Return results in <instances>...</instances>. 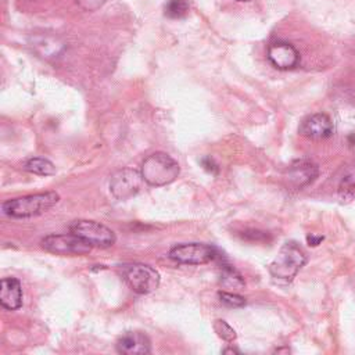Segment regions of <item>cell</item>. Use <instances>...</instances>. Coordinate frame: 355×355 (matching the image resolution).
Wrapping results in <instances>:
<instances>
[{
	"instance_id": "1",
	"label": "cell",
	"mask_w": 355,
	"mask_h": 355,
	"mask_svg": "<svg viewBox=\"0 0 355 355\" xmlns=\"http://www.w3.org/2000/svg\"><path fill=\"white\" fill-rule=\"evenodd\" d=\"M58 201L60 194L55 191L36 193L4 201L1 204V212L10 218H32L43 215Z\"/></svg>"
},
{
	"instance_id": "20",
	"label": "cell",
	"mask_w": 355,
	"mask_h": 355,
	"mask_svg": "<svg viewBox=\"0 0 355 355\" xmlns=\"http://www.w3.org/2000/svg\"><path fill=\"white\" fill-rule=\"evenodd\" d=\"M219 301L229 308H241L245 305V298L233 291H218Z\"/></svg>"
},
{
	"instance_id": "10",
	"label": "cell",
	"mask_w": 355,
	"mask_h": 355,
	"mask_svg": "<svg viewBox=\"0 0 355 355\" xmlns=\"http://www.w3.org/2000/svg\"><path fill=\"white\" fill-rule=\"evenodd\" d=\"M333 130L334 126L331 118L323 112L308 115L302 119L298 128L300 135L311 140H324L333 135Z\"/></svg>"
},
{
	"instance_id": "7",
	"label": "cell",
	"mask_w": 355,
	"mask_h": 355,
	"mask_svg": "<svg viewBox=\"0 0 355 355\" xmlns=\"http://www.w3.org/2000/svg\"><path fill=\"white\" fill-rule=\"evenodd\" d=\"M218 250L214 245L202 243H182L169 250V258L183 265H205L214 261Z\"/></svg>"
},
{
	"instance_id": "13",
	"label": "cell",
	"mask_w": 355,
	"mask_h": 355,
	"mask_svg": "<svg viewBox=\"0 0 355 355\" xmlns=\"http://www.w3.org/2000/svg\"><path fill=\"white\" fill-rule=\"evenodd\" d=\"M0 304L8 311H17L22 306V286L15 277H4L0 284Z\"/></svg>"
},
{
	"instance_id": "3",
	"label": "cell",
	"mask_w": 355,
	"mask_h": 355,
	"mask_svg": "<svg viewBox=\"0 0 355 355\" xmlns=\"http://www.w3.org/2000/svg\"><path fill=\"white\" fill-rule=\"evenodd\" d=\"M140 172L147 184L159 187L172 183L179 176L180 168L171 155L158 151L144 158L140 166Z\"/></svg>"
},
{
	"instance_id": "25",
	"label": "cell",
	"mask_w": 355,
	"mask_h": 355,
	"mask_svg": "<svg viewBox=\"0 0 355 355\" xmlns=\"http://www.w3.org/2000/svg\"><path fill=\"white\" fill-rule=\"evenodd\" d=\"M222 352L223 354H239L240 351L237 349V348H233V347H229V348H225V349H222Z\"/></svg>"
},
{
	"instance_id": "23",
	"label": "cell",
	"mask_w": 355,
	"mask_h": 355,
	"mask_svg": "<svg viewBox=\"0 0 355 355\" xmlns=\"http://www.w3.org/2000/svg\"><path fill=\"white\" fill-rule=\"evenodd\" d=\"M201 164H202L204 169H207L208 172H211V173H218V169H219V168H218V165L214 162L212 158L205 157V158L201 159Z\"/></svg>"
},
{
	"instance_id": "12",
	"label": "cell",
	"mask_w": 355,
	"mask_h": 355,
	"mask_svg": "<svg viewBox=\"0 0 355 355\" xmlns=\"http://www.w3.org/2000/svg\"><path fill=\"white\" fill-rule=\"evenodd\" d=\"M116 351L123 355H146L151 352V341L143 331H126L116 340Z\"/></svg>"
},
{
	"instance_id": "24",
	"label": "cell",
	"mask_w": 355,
	"mask_h": 355,
	"mask_svg": "<svg viewBox=\"0 0 355 355\" xmlns=\"http://www.w3.org/2000/svg\"><path fill=\"white\" fill-rule=\"evenodd\" d=\"M322 240H323V237H322V236H313V234L306 236V241H308V244H309V245H312V247L318 245Z\"/></svg>"
},
{
	"instance_id": "26",
	"label": "cell",
	"mask_w": 355,
	"mask_h": 355,
	"mask_svg": "<svg viewBox=\"0 0 355 355\" xmlns=\"http://www.w3.org/2000/svg\"><path fill=\"white\" fill-rule=\"evenodd\" d=\"M237 1H250V0H237Z\"/></svg>"
},
{
	"instance_id": "21",
	"label": "cell",
	"mask_w": 355,
	"mask_h": 355,
	"mask_svg": "<svg viewBox=\"0 0 355 355\" xmlns=\"http://www.w3.org/2000/svg\"><path fill=\"white\" fill-rule=\"evenodd\" d=\"M108 0H76L78 6L85 11H96L103 7Z\"/></svg>"
},
{
	"instance_id": "4",
	"label": "cell",
	"mask_w": 355,
	"mask_h": 355,
	"mask_svg": "<svg viewBox=\"0 0 355 355\" xmlns=\"http://www.w3.org/2000/svg\"><path fill=\"white\" fill-rule=\"evenodd\" d=\"M122 277L126 284L137 294H148L158 288L161 276L150 265L132 262L122 266Z\"/></svg>"
},
{
	"instance_id": "14",
	"label": "cell",
	"mask_w": 355,
	"mask_h": 355,
	"mask_svg": "<svg viewBox=\"0 0 355 355\" xmlns=\"http://www.w3.org/2000/svg\"><path fill=\"white\" fill-rule=\"evenodd\" d=\"M32 47L36 50L37 54H40V57L54 58L58 57L64 50V43L55 36L42 33L32 37Z\"/></svg>"
},
{
	"instance_id": "5",
	"label": "cell",
	"mask_w": 355,
	"mask_h": 355,
	"mask_svg": "<svg viewBox=\"0 0 355 355\" xmlns=\"http://www.w3.org/2000/svg\"><path fill=\"white\" fill-rule=\"evenodd\" d=\"M69 232L98 248H108L116 241L115 233L105 225L96 220L76 219L69 225Z\"/></svg>"
},
{
	"instance_id": "2",
	"label": "cell",
	"mask_w": 355,
	"mask_h": 355,
	"mask_svg": "<svg viewBox=\"0 0 355 355\" xmlns=\"http://www.w3.org/2000/svg\"><path fill=\"white\" fill-rule=\"evenodd\" d=\"M305 263V251L297 243L287 241L280 247L268 269L275 280L291 282Z\"/></svg>"
},
{
	"instance_id": "11",
	"label": "cell",
	"mask_w": 355,
	"mask_h": 355,
	"mask_svg": "<svg viewBox=\"0 0 355 355\" xmlns=\"http://www.w3.org/2000/svg\"><path fill=\"white\" fill-rule=\"evenodd\" d=\"M319 175L318 165L311 159H297L294 161L287 172H286V182L290 187L302 189L311 184Z\"/></svg>"
},
{
	"instance_id": "9",
	"label": "cell",
	"mask_w": 355,
	"mask_h": 355,
	"mask_svg": "<svg viewBox=\"0 0 355 355\" xmlns=\"http://www.w3.org/2000/svg\"><path fill=\"white\" fill-rule=\"evenodd\" d=\"M269 62L279 71L294 69L300 62L298 50L287 42H273L268 47L266 54Z\"/></svg>"
},
{
	"instance_id": "6",
	"label": "cell",
	"mask_w": 355,
	"mask_h": 355,
	"mask_svg": "<svg viewBox=\"0 0 355 355\" xmlns=\"http://www.w3.org/2000/svg\"><path fill=\"white\" fill-rule=\"evenodd\" d=\"M40 245L43 250L55 255H86L93 248L87 241L71 232L62 234H47L40 240Z\"/></svg>"
},
{
	"instance_id": "17",
	"label": "cell",
	"mask_w": 355,
	"mask_h": 355,
	"mask_svg": "<svg viewBox=\"0 0 355 355\" xmlns=\"http://www.w3.org/2000/svg\"><path fill=\"white\" fill-rule=\"evenodd\" d=\"M190 6L187 0H168L164 7V14L172 19L184 18L189 14Z\"/></svg>"
},
{
	"instance_id": "22",
	"label": "cell",
	"mask_w": 355,
	"mask_h": 355,
	"mask_svg": "<svg viewBox=\"0 0 355 355\" xmlns=\"http://www.w3.org/2000/svg\"><path fill=\"white\" fill-rule=\"evenodd\" d=\"M244 234H243V237H245L247 240H255V241H265L266 240V237H268V233H265V232H259V230H254V229H251V230H245V232H243Z\"/></svg>"
},
{
	"instance_id": "18",
	"label": "cell",
	"mask_w": 355,
	"mask_h": 355,
	"mask_svg": "<svg viewBox=\"0 0 355 355\" xmlns=\"http://www.w3.org/2000/svg\"><path fill=\"white\" fill-rule=\"evenodd\" d=\"M338 191L343 198L355 197V165L345 169V172L340 180Z\"/></svg>"
},
{
	"instance_id": "15",
	"label": "cell",
	"mask_w": 355,
	"mask_h": 355,
	"mask_svg": "<svg viewBox=\"0 0 355 355\" xmlns=\"http://www.w3.org/2000/svg\"><path fill=\"white\" fill-rule=\"evenodd\" d=\"M215 259H219V270H220V273H219V284L223 288L233 290V291L244 288V286H245L244 279L241 277V275L229 262L222 259V255L219 254V251H218V255H216Z\"/></svg>"
},
{
	"instance_id": "8",
	"label": "cell",
	"mask_w": 355,
	"mask_h": 355,
	"mask_svg": "<svg viewBox=\"0 0 355 355\" xmlns=\"http://www.w3.org/2000/svg\"><path fill=\"white\" fill-rule=\"evenodd\" d=\"M140 171L133 168H123L116 171L110 179V191L116 200H128L136 196L144 184Z\"/></svg>"
},
{
	"instance_id": "19",
	"label": "cell",
	"mask_w": 355,
	"mask_h": 355,
	"mask_svg": "<svg viewBox=\"0 0 355 355\" xmlns=\"http://www.w3.org/2000/svg\"><path fill=\"white\" fill-rule=\"evenodd\" d=\"M214 330L215 333L218 334V337H220L222 340L227 341V343H232L236 340L237 334H236V330L223 319H216L214 322Z\"/></svg>"
},
{
	"instance_id": "16",
	"label": "cell",
	"mask_w": 355,
	"mask_h": 355,
	"mask_svg": "<svg viewBox=\"0 0 355 355\" xmlns=\"http://www.w3.org/2000/svg\"><path fill=\"white\" fill-rule=\"evenodd\" d=\"M24 171L33 173V175H40V176H50L55 173V166L51 161H49L47 158H42V157H33L26 159L22 164Z\"/></svg>"
}]
</instances>
